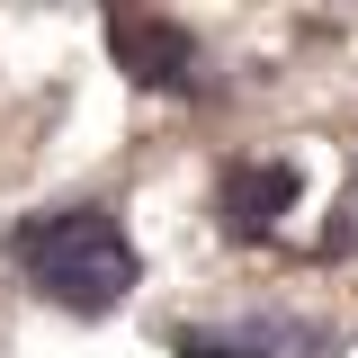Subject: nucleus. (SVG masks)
I'll list each match as a JSON object with an SVG mask.
<instances>
[{"label": "nucleus", "instance_id": "obj_3", "mask_svg": "<svg viewBox=\"0 0 358 358\" xmlns=\"http://www.w3.org/2000/svg\"><path fill=\"white\" fill-rule=\"evenodd\" d=\"M108 54H117V72L134 90H171V99H197L206 90V54H197V36L179 18H134V9H117L108 18Z\"/></svg>", "mask_w": 358, "mask_h": 358}, {"label": "nucleus", "instance_id": "obj_1", "mask_svg": "<svg viewBox=\"0 0 358 358\" xmlns=\"http://www.w3.org/2000/svg\"><path fill=\"white\" fill-rule=\"evenodd\" d=\"M0 251L18 268V287H36L54 313H81V322H108L143 287V260H134V233L108 197H72V206H45V215H18L0 233Z\"/></svg>", "mask_w": 358, "mask_h": 358}, {"label": "nucleus", "instance_id": "obj_2", "mask_svg": "<svg viewBox=\"0 0 358 358\" xmlns=\"http://www.w3.org/2000/svg\"><path fill=\"white\" fill-rule=\"evenodd\" d=\"M179 358H331L341 331L313 313H242V322H179Z\"/></svg>", "mask_w": 358, "mask_h": 358}, {"label": "nucleus", "instance_id": "obj_4", "mask_svg": "<svg viewBox=\"0 0 358 358\" xmlns=\"http://www.w3.org/2000/svg\"><path fill=\"white\" fill-rule=\"evenodd\" d=\"M296 197H305V171H296V162H278V152L233 162V171H224V233H233V242H268Z\"/></svg>", "mask_w": 358, "mask_h": 358}]
</instances>
